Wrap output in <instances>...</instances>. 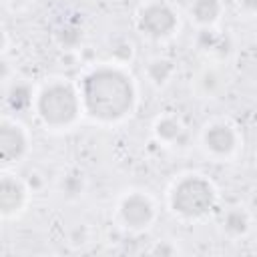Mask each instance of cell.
<instances>
[{
  "mask_svg": "<svg viewBox=\"0 0 257 257\" xmlns=\"http://www.w3.org/2000/svg\"><path fill=\"white\" fill-rule=\"evenodd\" d=\"M84 114L98 124L128 118L139 102V86L126 66L104 62L86 68L78 78Z\"/></svg>",
  "mask_w": 257,
  "mask_h": 257,
  "instance_id": "cell-1",
  "label": "cell"
},
{
  "mask_svg": "<svg viewBox=\"0 0 257 257\" xmlns=\"http://www.w3.org/2000/svg\"><path fill=\"white\" fill-rule=\"evenodd\" d=\"M38 122L46 131H68L84 114L78 82L64 76H52L36 88L34 108Z\"/></svg>",
  "mask_w": 257,
  "mask_h": 257,
  "instance_id": "cell-2",
  "label": "cell"
},
{
  "mask_svg": "<svg viewBox=\"0 0 257 257\" xmlns=\"http://www.w3.org/2000/svg\"><path fill=\"white\" fill-rule=\"evenodd\" d=\"M217 201L219 193L215 183L201 173L181 175L167 195L169 209L185 221H199L207 217L217 207Z\"/></svg>",
  "mask_w": 257,
  "mask_h": 257,
  "instance_id": "cell-3",
  "label": "cell"
},
{
  "mask_svg": "<svg viewBox=\"0 0 257 257\" xmlns=\"http://www.w3.org/2000/svg\"><path fill=\"white\" fill-rule=\"evenodd\" d=\"M137 30L151 40H167L179 30V14L169 0H149L135 16Z\"/></svg>",
  "mask_w": 257,
  "mask_h": 257,
  "instance_id": "cell-4",
  "label": "cell"
},
{
  "mask_svg": "<svg viewBox=\"0 0 257 257\" xmlns=\"http://www.w3.org/2000/svg\"><path fill=\"white\" fill-rule=\"evenodd\" d=\"M118 223L131 233L147 231L157 219V205L145 191H128L118 199L116 205Z\"/></svg>",
  "mask_w": 257,
  "mask_h": 257,
  "instance_id": "cell-5",
  "label": "cell"
},
{
  "mask_svg": "<svg viewBox=\"0 0 257 257\" xmlns=\"http://www.w3.org/2000/svg\"><path fill=\"white\" fill-rule=\"evenodd\" d=\"M203 151L215 161H229L241 147V135L237 126L225 118H217L205 124L201 133Z\"/></svg>",
  "mask_w": 257,
  "mask_h": 257,
  "instance_id": "cell-6",
  "label": "cell"
},
{
  "mask_svg": "<svg viewBox=\"0 0 257 257\" xmlns=\"http://www.w3.org/2000/svg\"><path fill=\"white\" fill-rule=\"evenodd\" d=\"M30 153V133L28 128L4 114L0 120V161L4 169H10L18 163H22Z\"/></svg>",
  "mask_w": 257,
  "mask_h": 257,
  "instance_id": "cell-7",
  "label": "cell"
},
{
  "mask_svg": "<svg viewBox=\"0 0 257 257\" xmlns=\"http://www.w3.org/2000/svg\"><path fill=\"white\" fill-rule=\"evenodd\" d=\"M30 187L28 183L12 173H2L0 179V217L4 221H12L18 219L30 201Z\"/></svg>",
  "mask_w": 257,
  "mask_h": 257,
  "instance_id": "cell-8",
  "label": "cell"
},
{
  "mask_svg": "<svg viewBox=\"0 0 257 257\" xmlns=\"http://www.w3.org/2000/svg\"><path fill=\"white\" fill-rule=\"evenodd\" d=\"M227 88V72L219 64H205L193 76V90L199 98H217Z\"/></svg>",
  "mask_w": 257,
  "mask_h": 257,
  "instance_id": "cell-9",
  "label": "cell"
},
{
  "mask_svg": "<svg viewBox=\"0 0 257 257\" xmlns=\"http://www.w3.org/2000/svg\"><path fill=\"white\" fill-rule=\"evenodd\" d=\"M36 88L26 80H16V76L4 84V104L12 112H28L34 108Z\"/></svg>",
  "mask_w": 257,
  "mask_h": 257,
  "instance_id": "cell-10",
  "label": "cell"
},
{
  "mask_svg": "<svg viewBox=\"0 0 257 257\" xmlns=\"http://www.w3.org/2000/svg\"><path fill=\"white\" fill-rule=\"evenodd\" d=\"M187 128L183 124V120L175 114H161L155 118L153 122V137L157 139V143L161 145H177L183 137H185Z\"/></svg>",
  "mask_w": 257,
  "mask_h": 257,
  "instance_id": "cell-11",
  "label": "cell"
},
{
  "mask_svg": "<svg viewBox=\"0 0 257 257\" xmlns=\"http://www.w3.org/2000/svg\"><path fill=\"white\" fill-rule=\"evenodd\" d=\"M189 16L199 28H213L223 16L221 0H193L189 6Z\"/></svg>",
  "mask_w": 257,
  "mask_h": 257,
  "instance_id": "cell-12",
  "label": "cell"
},
{
  "mask_svg": "<svg viewBox=\"0 0 257 257\" xmlns=\"http://www.w3.org/2000/svg\"><path fill=\"white\" fill-rule=\"evenodd\" d=\"M221 229L229 237H243L251 229V215L245 207L233 205L221 213Z\"/></svg>",
  "mask_w": 257,
  "mask_h": 257,
  "instance_id": "cell-13",
  "label": "cell"
},
{
  "mask_svg": "<svg viewBox=\"0 0 257 257\" xmlns=\"http://www.w3.org/2000/svg\"><path fill=\"white\" fill-rule=\"evenodd\" d=\"M175 72H177V64H175V60L169 58V56H153V58L145 64V76H147V80H149L153 86H157V88L167 86V84L173 80Z\"/></svg>",
  "mask_w": 257,
  "mask_h": 257,
  "instance_id": "cell-14",
  "label": "cell"
},
{
  "mask_svg": "<svg viewBox=\"0 0 257 257\" xmlns=\"http://www.w3.org/2000/svg\"><path fill=\"white\" fill-rule=\"evenodd\" d=\"M52 36H54V42H56L64 52H72V50H76L78 44L82 42V26H78L76 22H70V20L60 22V24L54 28Z\"/></svg>",
  "mask_w": 257,
  "mask_h": 257,
  "instance_id": "cell-15",
  "label": "cell"
},
{
  "mask_svg": "<svg viewBox=\"0 0 257 257\" xmlns=\"http://www.w3.org/2000/svg\"><path fill=\"white\" fill-rule=\"evenodd\" d=\"M86 191V177L80 171H66L58 179V193L66 201H78Z\"/></svg>",
  "mask_w": 257,
  "mask_h": 257,
  "instance_id": "cell-16",
  "label": "cell"
},
{
  "mask_svg": "<svg viewBox=\"0 0 257 257\" xmlns=\"http://www.w3.org/2000/svg\"><path fill=\"white\" fill-rule=\"evenodd\" d=\"M133 58H135L133 40H128L126 36H118V38H114L110 42V46H108V62L126 66L128 62H133Z\"/></svg>",
  "mask_w": 257,
  "mask_h": 257,
  "instance_id": "cell-17",
  "label": "cell"
},
{
  "mask_svg": "<svg viewBox=\"0 0 257 257\" xmlns=\"http://www.w3.org/2000/svg\"><path fill=\"white\" fill-rule=\"evenodd\" d=\"M151 253H155V255H177L179 253V247L173 241H159L151 249Z\"/></svg>",
  "mask_w": 257,
  "mask_h": 257,
  "instance_id": "cell-18",
  "label": "cell"
},
{
  "mask_svg": "<svg viewBox=\"0 0 257 257\" xmlns=\"http://www.w3.org/2000/svg\"><path fill=\"white\" fill-rule=\"evenodd\" d=\"M24 181L28 183V187H30L32 193L38 191V189H42V185H44V179H42V175H40L38 171H30V173L24 177Z\"/></svg>",
  "mask_w": 257,
  "mask_h": 257,
  "instance_id": "cell-19",
  "label": "cell"
},
{
  "mask_svg": "<svg viewBox=\"0 0 257 257\" xmlns=\"http://www.w3.org/2000/svg\"><path fill=\"white\" fill-rule=\"evenodd\" d=\"M2 4L10 12H22L24 8H28L32 4V0H2Z\"/></svg>",
  "mask_w": 257,
  "mask_h": 257,
  "instance_id": "cell-20",
  "label": "cell"
},
{
  "mask_svg": "<svg viewBox=\"0 0 257 257\" xmlns=\"http://www.w3.org/2000/svg\"><path fill=\"white\" fill-rule=\"evenodd\" d=\"M237 6L247 14H257V0H237Z\"/></svg>",
  "mask_w": 257,
  "mask_h": 257,
  "instance_id": "cell-21",
  "label": "cell"
}]
</instances>
